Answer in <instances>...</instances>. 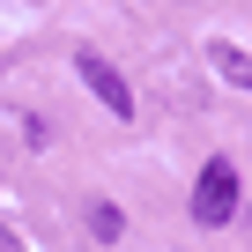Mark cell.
I'll return each mask as SVG.
<instances>
[{
    "mask_svg": "<svg viewBox=\"0 0 252 252\" xmlns=\"http://www.w3.org/2000/svg\"><path fill=\"white\" fill-rule=\"evenodd\" d=\"M89 230L96 237H119V208H89Z\"/></svg>",
    "mask_w": 252,
    "mask_h": 252,
    "instance_id": "277c9868",
    "label": "cell"
},
{
    "mask_svg": "<svg viewBox=\"0 0 252 252\" xmlns=\"http://www.w3.org/2000/svg\"><path fill=\"white\" fill-rule=\"evenodd\" d=\"M208 60L222 67L230 89H252V52H237V45H208Z\"/></svg>",
    "mask_w": 252,
    "mask_h": 252,
    "instance_id": "3957f363",
    "label": "cell"
},
{
    "mask_svg": "<svg viewBox=\"0 0 252 252\" xmlns=\"http://www.w3.org/2000/svg\"><path fill=\"white\" fill-rule=\"evenodd\" d=\"M0 252H30V245H23V237L8 230V222H0Z\"/></svg>",
    "mask_w": 252,
    "mask_h": 252,
    "instance_id": "5b68a950",
    "label": "cell"
},
{
    "mask_svg": "<svg viewBox=\"0 0 252 252\" xmlns=\"http://www.w3.org/2000/svg\"><path fill=\"white\" fill-rule=\"evenodd\" d=\"M74 74L89 82V96L104 104V111H119V119H134V89H126V74L104 60V52H74Z\"/></svg>",
    "mask_w": 252,
    "mask_h": 252,
    "instance_id": "7a4b0ae2",
    "label": "cell"
},
{
    "mask_svg": "<svg viewBox=\"0 0 252 252\" xmlns=\"http://www.w3.org/2000/svg\"><path fill=\"white\" fill-rule=\"evenodd\" d=\"M237 193H245V186H237V163H230V156H208L200 178H193V222H200V230H222V222L237 215Z\"/></svg>",
    "mask_w": 252,
    "mask_h": 252,
    "instance_id": "6da1fadb",
    "label": "cell"
}]
</instances>
